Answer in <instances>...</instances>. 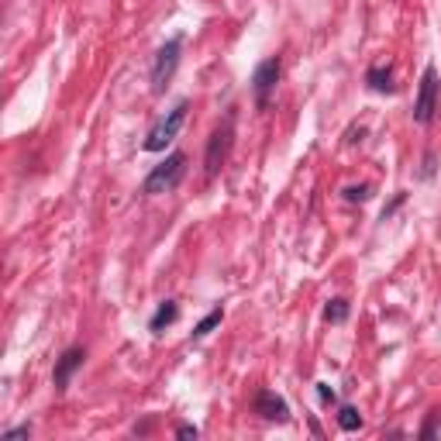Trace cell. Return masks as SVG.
I'll return each instance as SVG.
<instances>
[{"label": "cell", "instance_id": "obj_1", "mask_svg": "<svg viewBox=\"0 0 441 441\" xmlns=\"http://www.w3.org/2000/svg\"><path fill=\"white\" fill-rule=\"evenodd\" d=\"M186 176V152H173L169 159H162L156 169L145 176L142 183V193H149V197H162V193H173L180 180Z\"/></svg>", "mask_w": 441, "mask_h": 441}, {"label": "cell", "instance_id": "obj_2", "mask_svg": "<svg viewBox=\"0 0 441 441\" xmlns=\"http://www.w3.org/2000/svg\"><path fill=\"white\" fill-rule=\"evenodd\" d=\"M231 145H234V114H228L207 138V152H204V176L207 180H214L224 169V162L231 156Z\"/></svg>", "mask_w": 441, "mask_h": 441}, {"label": "cell", "instance_id": "obj_3", "mask_svg": "<svg viewBox=\"0 0 441 441\" xmlns=\"http://www.w3.org/2000/svg\"><path fill=\"white\" fill-rule=\"evenodd\" d=\"M186 110H190V101H180V104L173 107V110H166L156 125L149 128L145 142H142V149H145V152H162V149H166V145H169V142L180 134L183 121H186Z\"/></svg>", "mask_w": 441, "mask_h": 441}, {"label": "cell", "instance_id": "obj_4", "mask_svg": "<svg viewBox=\"0 0 441 441\" xmlns=\"http://www.w3.org/2000/svg\"><path fill=\"white\" fill-rule=\"evenodd\" d=\"M438 93H441L438 69H435V66H428V69H424V76H420L417 101H414V121H417V125H431V121H435V110H438Z\"/></svg>", "mask_w": 441, "mask_h": 441}, {"label": "cell", "instance_id": "obj_5", "mask_svg": "<svg viewBox=\"0 0 441 441\" xmlns=\"http://www.w3.org/2000/svg\"><path fill=\"white\" fill-rule=\"evenodd\" d=\"M180 52H183V35L169 38L156 52V62H152V93H162L169 86V79H173L176 66H180Z\"/></svg>", "mask_w": 441, "mask_h": 441}, {"label": "cell", "instance_id": "obj_6", "mask_svg": "<svg viewBox=\"0 0 441 441\" xmlns=\"http://www.w3.org/2000/svg\"><path fill=\"white\" fill-rule=\"evenodd\" d=\"M280 73H283L280 55H269L265 62L256 66V73H252V93H256V104L259 107L269 104V97H273V90H276V83H280Z\"/></svg>", "mask_w": 441, "mask_h": 441}, {"label": "cell", "instance_id": "obj_7", "mask_svg": "<svg viewBox=\"0 0 441 441\" xmlns=\"http://www.w3.org/2000/svg\"><path fill=\"white\" fill-rule=\"evenodd\" d=\"M86 362V348L83 345H73V348H66L59 359H55V372H52V386L62 393V389L69 386V379L76 376L79 369Z\"/></svg>", "mask_w": 441, "mask_h": 441}, {"label": "cell", "instance_id": "obj_8", "mask_svg": "<svg viewBox=\"0 0 441 441\" xmlns=\"http://www.w3.org/2000/svg\"><path fill=\"white\" fill-rule=\"evenodd\" d=\"M256 414L265 417V420H280L283 424L286 417H290V407H286L283 396H276L273 389H259L256 393Z\"/></svg>", "mask_w": 441, "mask_h": 441}, {"label": "cell", "instance_id": "obj_9", "mask_svg": "<svg viewBox=\"0 0 441 441\" xmlns=\"http://www.w3.org/2000/svg\"><path fill=\"white\" fill-rule=\"evenodd\" d=\"M176 314H180V307H176V300H162V304H159V311L152 314V321H149V328H152V331H162V328H169V324H173V321H176Z\"/></svg>", "mask_w": 441, "mask_h": 441}, {"label": "cell", "instance_id": "obj_10", "mask_svg": "<svg viewBox=\"0 0 441 441\" xmlns=\"http://www.w3.org/2000/svg\"><path fill=\"white\" fill-rule=\"evenodd\" d=\"M365 83H369V90H376V93H393V79H389L386 66H372V69L365 73Z\"/></svg>", "mask_w": 441, "mask_h": 441}, {"label": "cell", "instance_id": "obj_11", "mask_svg": "<svg viewBox=\"0 0 441 441\" xmlns=\"http://www.w3.org/2000/svg\"><path fill=\"white\" fill-rule=\"evenodd\" d=\"M338 428H341V431H359V428H362V414H359L355 407H341V411H338Z\"/></svg>", "mask_w": 441, "mask_h": 441}, {"label": "cell", "instance_id": "obj_12", "mask_svg": "<svg viewBox=\"0 0 441 441\" xmlns=\"http://www.w3.org/2000/svg\"><path fill=\"white\" fill-rule=\"evenodd\" d=\"M221 317H224V311H221V307H214V311H210L207 317H204V321H200V324L193 328V338H207L210 331H214V328L221 324Z\"/></svg>", "mask_w": 441, "mask_h": 441}, {"label": "cell", "instance_id": "obj_13", "mask_svg": "<svg viewBox=\"0 0 441 441\" xmlns=\"http://www.w3.org/2000/svg\"><path fill=\"white\" fill-rule=\"evenodd\" d=\"M324 317H328L331 324H341V321L348 317V300H331V304L324 307Z\"/></svg>", "mask_w": 441, "mask_h": 441}, {"label": "cell", "instance_id": "obj_14", "mask_svg": "<svg viewBox=\"0 0 441 441\" xmlns=\"http://www.w3.org/2000/svg\"><path fill=\"white\" fill-rule=\"evenodd\" d=\"M345 200H348V204H362V200H369V186H348V190H345Z\"/></svg>", "mask_w": 441, "mask_h": 441}, {"label": "cell", "instance_id": "obj_15", "mask_svg": "<svg viewBox=\"0 0 441 441\" xmlns=\"http://www.w3.org/2000/svg\"><path fill=\"white\" fill-rule=\"evenodd\" d=\"M317 396H321V403H335V389L328 386V383H317Z\"/></svg>", "mask_w": 441, "mask_h": 441}, {"label": "cell", "instance_id": "obj_16", "mask_svg": "<svg viewBox=\"0 0 441 441\" xmlns=\"http://www.w3.org/2000/svg\"><path fill=\"white\" fill-rule=\"evenodd\" d=\"M31 435V428H11V431H4V441H18V438H28Z\"/></svg>", "mask_w": 441, "mask_h": 441}, {"label": "cell", "instance_id": "obj_17", "mask_svg": "<svg viewBox=\"0 0 441 441\" xmlns=\"http://www.w3.org/2000/svg\"><path fill=\"white\" fill-rule=\"evenodd\" d=\"M441 414H431V420H428V424H424V431H420V435H424V438H431V435H435V420H438Z\"/></svg>", "mask_w": 441, "mask_h": 441}, {"label": "cell", "instance_id": "obj_18", "mask_svg": "<svg viewBox=\"0 0 441 441\" xmlns=\"http://www.w3.org/2000/svg\"><path fill=\"white\" fill-rule=\"evenodd\" d=\"M180 438H197V428H190V424H183L180 431H176Z\"/></svg>", "mask_w": 441, "mask_h": 441}]
</instances>
